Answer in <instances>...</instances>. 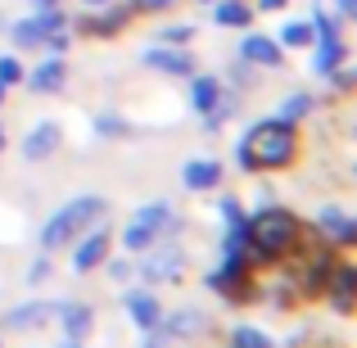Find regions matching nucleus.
Wrapping results in <instances>:
<instances>
[{"label":"nucleus","instance_id":"obj_2","mask_svg":"<svg viewBox=\"0 0 357 348\" xmlns=\"http://www.w3.org/2000/svg\"><path fill=\"white\" fill-rule=\"evenodd\" d=\"M294 240H298V222H294L289 209H262V213H253V218L244 222V244H249V253L262 258V262L289 253Z\"/></svg>","mask_w":357,"mask_h":348},{"label":"nucleus","instance_id":"obj_1","mask_svg":"<svg viewBox=\"0 0 357 348\" xmlns=\"http://www.w3.org/2000/svg\"><path fill=\"white\" fill-rule=\"evenodd\" d=\"M298 154V136H294V122H258L249 136L240 140V167L253 172V167H289Z\"/></svg>","mask_w":357,"mask_h":348},{"label":"nucleus","instance_id":"obj_24","mask_svg":"<svg viewBox=\"0 0 357 348\" xmlns=\"http://www.w3.org/2000/svg\"><path fill=\"white\" fill-rule=\"evenodd\" d=\"M231 348H271V340L262 331H253V326H240V331L231 335Z\"/></svg>","mask_w":357,"mask_h":348},{"label":"nucleus","instance_id":"obj_36","mask_svg":"<svg viewBox=\"0 0 357 348\" xmlns=\"http://www.w3.org/2000/svg\"><path fill=\"white\" fill-rule=\"evenodd\" d=\"M86 5H91V9H100V5H109V0H86Z\"/></svg>","mask_w":357,"mask_h":348},{"label":"nucleus","instance_id":"obj_38","mask_svg":"<svg viewBox=\"0 0 357 348\" xmlns=\"http://www.w3.org/2000/svg\"><path fill=\"white\" fill-rule=\"evenodd\" d=\"M0 149H5V131H0Z\"/></svg>","mask_w":357,"mask_h":348},{"label":"nucleus","instance_id":"obj_21","mask_svg":"<svg viewBox=\"0 0 357 348\" xmlns=\"http://www.w3.org/2000/svg\"><path fill=\"white\" fill-rule=\"evenodd\" d=\"M131 18V9H118V14H96V18H86V32H100V36H109V32H118L122 23Z\"/></svg>","mask_w":357,"mask_h":348},{"label":"nucleus","instance_id":"obj_39","mask_svg":"<svg viewBox=\"0 0 357 348\" xmlns=\"http://www.w3.org/2000/svg\"><path fill=\"white\" fill-rule=\"evenodd\" d=\"M0 100H5V86H0Z\"/></svg>","mask_w":357,"mask_h":348},{"label":"nucleus","instance_id":"obj_25","mask_svg":"<svg viewBox=\"0 0 357 348\" xmlns=\"http://www.w3.org/2000/svg\"><path fill=\"white\" fill-rule=\"evenodd\" d=\"M312 36L317 41H340V27H335L331 14H312Z\"/></svg>","mask_w":357,"mask_h":348},{"label":"nucleus","instance_id":"obj_9","mask_svg":"<svg viewBox=\"0 0 357 348\" xmlns=\"http://www.w3.org/2000/svg\"><path fill=\"white\" fill-rule=\"evenodd\" d=\"M100 262H109V231H91L86 240L73 249V271H96Z\"/></svg>","mask_w":357,"mask_h":348},{"label":"nucleus","instance_id":"obj_7","mask_svg":"<svg viewBox=\"0 0 357 348\" xmlns=\"http://www.w3.org/2000/svg\"><path fill=\"white\" fill-rule=\"evenodd\" d=\"M59 23H68V18L59 14V9H36L32 18H23V23H14V41L27 45V50H36V45L45 41V36L54 32Z\"/></svg>","mask_w":357,"mask_h":348},{"label":"nucleus","instance_id":"obj_28","mask_svg":"<svg viewBox=\"0 0 357 348\" xmlns=\"http://www.w3.org/2000/svg\"><path fill=\"white\" fill-rule=\"evenodd\" d=\"M195 326H199V317H195V312H185V317H172V321H167V331H172V335H181V331H195Z\"/></svg>","mask_w":357,"mask_h":348},{"label":"nucleus","instance_id":"obj_33","mask_svg":"<svg viewBox=\"0 0 357 348\" xmlns=\"http://www.w3.org/2000/svg\"><path fill=\"white\" fill-rule=\"evenodd\" d=\"M335 5H340V14H344V18L357 14V0H335Z\"/></svg>","mask_w":357,"mask_h":348},{"label":"nucleus","instance_id":"obj_23","mask_svg":"<svg viewBox=\"0 0 357 348\" xmlns=\"http://www.w3.org/2000/svg\"><path fill=\"white\" fill-rule=\"evenodd\" d=\"M307 109H312V96H303V91H298V96H289L285 100V105H280V122H298V118H303L307 114Z\"/></svg>","mask_w":357,"mask_h":348},{"label":"nucleus","instance_id":"obj_29","mask_svg":"<svg viewBox=\"0 0 357 348\" xmlns=\"http://www.w3.org/2000/svg\"><path fill=\"white\" fill-rule=\"evenodd\" d=\"M96 127L105 131V136H109V131H114V136H118V131H127V127L118 122V114H100V118H96Z\"/></svg>","mask_w":357,"mask_h":348},{"label":"nucleus","instance_id":"obj_31","mask_svg":"<svg viewBox=\"0 0 357 348\" xmlns=\"http://www.w3.org/2000/svg\"><path fill=\"white\" fill-rule=\"evenodd\" d=\"M131 5H136V9H172L176 0H131Z\"/></svg>","mask_w":357,"mask_h":348},{"label":"nucleus","instance_id":"obj_6","mask_svg":"<svg viewBox=\"0 0 357 348\" xmlns=\"http://www.w3.org/2000/svg\"><path fill=\"white\" fill-rule=\"evenodd\" d=\"M185 271V258L181 249H145V262H140V276L149 280V285H163V280H181Z\"/></svg>","mask_w":357,"mask_h":348},{"label":"nucleus","instance_id":"obj_11","mask_svg":"<svg viewBox=\"0 0 357 348\" xmlns=\"http://www.w3.org/2000/svg\"><path fill=\"white\" fill-rule=\"evenodd\" d=\"M240 54H244L249 63H258V68H280V59H285V50H280L271 36H258V32L240 41Z\"/></svg>","mask_w":357,"mask_h":348},{"label":"nucleus","instance_id":"obj_4","mask_svg":"<svg viewBox=\"0 0 357 348\" xmlns=\"http://www.w3.org/2000/svg\"><path fill=\"white\" fill-rule=\"evenodd\" d=\"M172 231H176V213L167 209V204H149V209H140L136 218H131V227L122 231V244H127L131 253H140V249H149L158 235H172Z\"/></svg>","mask_w":357,"mask_h":348},{"label":"nucleus","instance_id":"obj_13","mask_svg":"<svg viewBox=\"0 0 357 348\" xmlns=\"http://www.w3.org/2000/svg\"><path fill=\"white\" fill-rule=\"evenodd\" d=\"M317 227H321L326 240H340V244H357V222L349 218L344 209H321V218H317Z\"/></svg>","mask_w":357,"mask_h":348},{"label":"nucleus","instance_id":"obj_5","mask_svg":"<svg viewBox=\"0 0 357 348\" xmlns=\"http://www.w3.org/2000/svg\"><path fill=\"white\" fill-rule=\"evenodd\" d=\"M140 63H145V68H154V73H167V77H190V73H195L190 50H181V45H167V41L140 50Z\"/></svg>","mask_w":357,"mask_h":348},{"label":"nucleus","instance_id":"obj_8","mask_svg":"<svg viewBox=\"0 0 357 348\" xmlns=\"http://www.w3.org/2000/svg\"><path fill=\"white\" fill-rule=\"evenodd\" d=\"M63 145V131H59V122H36L32 131L23 136V158H50L54 149Z\"/></svg>","mask_w":357,"mask_h":348},{"label":"nucleus","instance_id":"obj_34","mask_svg":"<svg viewBox=\"0 0 357 348\" xmlns=\"http://www.w3.org/2000/svg\"><path fill=\"white\" fill-rule=\"evenodd\" d=\"M280 5H285V0H258V9H267V14H271V9H280Z\"/></svg>","mask_w":357,"mask_h":348},{"label":"nucleus","instance_id":"obj_35","mask_svg":"<svg viewBox=\"0 0 357 348\" xmlns=\"http://www.w3.org/2000/svg\"><path fill=\"white\" fill-rule=\"evenodd\" d=\"M27 5H36V9H54V0H27Z\"/></svg>","mask_w":357,"mask_h":348},{"label":"nucleus","instance_id":"obj_20","mask_svg":"<svg viewBox=\"0 0 357 348\" xmlns=\"http://www.w3.org/2000/svg\"><path fill=\"white\" fill-rule=\"evenodd\" d=\"M344 63V41H317V59H312V68L321 73H331V68H340Z\"/></svg>","mask_w":357,"mask_h":348},{"label":"nucleus","instance_id":"obj_22","mask_svg":"<svg viewBox=\"0 0 357 348\" xmlns=\"http://www.w3.org/2000/svg\"><path fill=\"white\" fill-rule=\"evenodd\" d=\"M280 45H312V23H285L280 27Z\"/></svg>","mask_w":357,"mask_h":348},{"label":"nucleus","instance_id":"obj_3","mask_svg":"<svg viewBox=\"0 0 357 348\" xmlns=\"http://www.w3.org/2000/svg\"><path fill=\"white\" fill-rule=\"evenodd\" d=\"M109 213V204L100 199V195H77L73 204H63L59 213H54L50 222H45V231H41V244L45 249H59V244H68L77 231H86V227H96L100 218Z\"/></svg>","mask_w":357,"mask_h":348},{"label":"nucleus","instance_id":"obj_17","mask_svg":"<svg viewBox=\"0 0 357 348\" xmlns=\"http://www.w3.org/2000/svg\"><path fill=\"white\" fill-rule=\"evenodd\" d=\"M213 23H222V27H249L253 23V9L244 5V0H218Z\"/></svg>","mask_w":357,"mask_h":348},{"label":"nucleus","instance_id":"obj_19","mask_svg":"<svg viewBox=\"0 0 357 348\" xmlns=\"http://www.w3.org/2000/svg\"><path fill=\"white\" fill-rule=\"evenodd\" d=\"M50 317H54V303H27V308H18V312L9 317V326H14V331H27V326L50 321Z\"/></svg>","mask_w":357,"mask_h":348},{"label":"nucleus","instance_id":"obj_26","mask_svg":"<svg viewBox=\"0 0 357 348\" xmlns=\"http://www.w3.org/2000/svg\"><path fill=\"white\" fill-rule=\"evenodd\" d=\"M14 82H23V63H18L14 54H5V59H0V86H14Z\"/></svg>","mask_w":357,"mask_h":348},{"label":"nucleus","instance_id":"obj_12","mask_svg":"<svg viewBox=\"0 0 357 348\" xmlns=\"http://www.w3.org/2000/svg\"><path fill=\"white\" fill-rule=\"evenodd\" d=\"M181 181H185V190H218V186H222V163H213V158H195V163L181 167Z\"/></svg>","mask_w":357,"mask_h":348},{"label":"nucleus","instance_id":"obj_27","mask_svg":"<svg viewBox=\"0 0 357 348\" xmlns=\"http://www.w3.org/2000/svg\"><path fill=\"white\" fill-rule=\"evenodd\" d=\"M190 36H195V27H190V23H176V27H163V32H158V41L181 45V41H190Z\"/></svg>","mask_w":357,"mask_h":348},{"label":"nucleus","instance_id":"obj_15","mask_svg":"<svg viewBox=\"0 0 357 348\" xmlns=\"http://www.w3.org/2000/svg\"><path fill=\"white\" fill-rule=\"evenodd\" d=\"M54 312H59L63 335H68V340H86V335H91V326H96L91 308H82V303H63V308H54Z\"/></svg>","mask_w":357,"mask_h":348},{"label":"nucleus","instance_id":"obj_37","mask_svg":"<svg viewBox=\"0 0 357 348\" xmlns=\"http://www.w3.org/2000/svg\"><path fill=\"white\" fill-rule=\"evenodd\" d=\"M63 348H82V340H68V344H63Z\"/></svg>","mask_w":357,"mask_h":348},{"label":"nucleus","instance_id":"obj_16","mask_svg":"<svg viewBox=\"0 0 357 348\" xmlns=\"http://www.w3.org/2000/svg\"><path fill=\"white\" fill-rule=\"evenodd\" d=\"M63 77H68V73H63V59H50V63H41V68L27 77V86H32L36 96H54V91L63 86Z\"/></svg>","mask_w":357,"mask_h":348},{"label":"nucleus","instance_id":"obj_14","mask_svg":"<svg viewBox=\"0 0 357 348\" xmlns=\"http://www.w3.org/2000/svg\"><path fill=\"white\" fill-rule=\"evenodd\" d=\"M331 303H335V312H353V294H357V271L353 267H340V271H331Z\"/></svg>","mask_w":357,"mask_h":348},{"label":"nucleus","instance_id":"obj_32","mask_svg":"<svg viewBox=\"0 0 357 348\" xmlns=\"http://www.w3.org/2000/svg\"><path fill=\"white\" fill-rule=\"evenodd\" d=\"M45 276H50V267H45V258H41V262H36V267H32V271H27V280H32V285H36V280H45Z\"/></svg>","mask_w":357,"mask_h":348},{"label":"nucleus","instance_id":"obj_30","mask_svg":"<svg viewBox=\"0 0 357 348\" xmlns=\"http://www.w3.org/2000/svg\"><path fill=\"white\" fill-rule=\"evenodd\" d=\"M326 77H331V82H335V86H340V91H349V86H353V73L344 68V63H340V68H331V73H326Z\"/></svg>","mask_w":357,"mask_h":348},{"label":"nucleus","instance_id":"obj_10","mask_svg":"<svg viewBox=\"0 0 357 348\" xmlns=\"http://www.w3.org/2000/svg\"><path fill=\"white\" fill-rule=\"evenodd\" d=\"M127 317L140 331H158V326H163V308H158V298L149 294V289H131L127 294Z\"/></svg>","mask_w":357,"mask_h":348},{"label":"nucleus","instance_id":"obj_18","mask_svg":"<svg viewBox=\"0 0 357 348\" xmlns=\"http://www.w3.org/2000/svg\"><path fill=\"white\" fill-rule=\"evenodd\" d=\"M190 100H195V109H199V114H208V109L222 100V82H218V77H195Z\"/></svg>","mask_w":357,"mask_h":348}]
</instances>
